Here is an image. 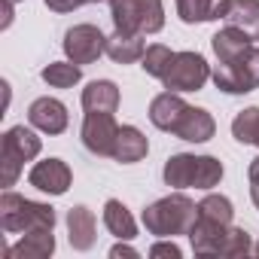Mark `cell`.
Instances as JSON below:
<instances>
[{
	"label": "cell",
	"mask_w": 259,
	"mask_h": 259,
	"mask_svg": "<svg viewBox=\"0 0 259 259\" xmlns=\"http://www.w3.org/2000/svg\"><path fill=\"white\" fill-rule=\"evenodd\" d=\"M198 220V204L180 192L165 195L159 201H153L144 210V226L150 235L159 238H174V235H189L192 223Z\"/></svg>",
	"instance_id": "cell-1"
},
{
	"label": "cell",
	"mask_w": 259,
	"mask_h": 259,
	"mask_svg": "<svg viewBox=\"0 0 259 259\" xmlns=\"http://www.w3.org/2000/svg\"><path fill=\"white\" fill-rule=\"evenodd\" d=\"M165 183L168 186H177V189H186V186H195V189H213L220 180H223V162L213 159V156H189V153H177L165 162V171H162Z\"/></svg>",
	"instance_id": "cell-2"
},
{
	"label": "cell",
	"mask_w": 259,
	"mask_h": 259,
	"mask_svg": "<svg viewBox=\"0 0 259 259\" xmlns=\"http://www.w3.org/2000/svg\"><path fill=\"white\" fill-rule=\"evenodd\" d=\"M0 226H4V232L55 229V210L49 204L22 198L16 192H4V195H0Z\"/></svg>",
	"instance_id": "cell-3"
},
{
	"label": "cell",
	"mask_w": 259,
	"mask_h": 259,
	"mask_svg": "<svg viewBox=\"0 0 259 259\" xmlns=\"http://www.w3.org/2000/svg\"><path fill=\"white\" fill-rule=\"evenodd\" d=\"M110 16L116 31L125 34H156L165 28L162 0H110Z\"/></svg>",
	"instance_id": "cell-4"
},
{
	"label": "cell",
	"mask_w": 259,
	"mask_h": 259,
	"mask_svg": "<svg viewBox=\"0 0 259 259\" xmlns=\"http://www.w3.org/2000/svg\"><path fill=\"white\" fill-rule=\"evenodd\" d=\"M40 153V138L25 125H16L4 135V144H0V183L13 186L22 174V165L31 162Z\"/></svg>",
	"instance_id": "cell-5"
},
{
	"label": "cell",
	"mask_w": 259,
	"mask_h": 259,
	"mask_svg": "<svg viewBox=\"0 0 259 259\" xmlns=\"http://www.w3.org/2000/svg\"><path fill=\"white\" fill-rule=\"evenodd\" d=\"M210 76H213L217 89H223L229 95H244V92L259 89V43H253L235 61H220Z\"/></svg>",
	"instance_id": "cell-6"
},
{
	"label": "cell",
	"mask_w": 259,
	"mask_h": 259,
	"mask_svg": "<svg viewBox=\"0 0 259 259\" xmlns=\"http://www.w3.org/2000/svg\"><path fill=\"white\" fill-rule=\"evenodd\" d=\"M210 79V67L198 52H174L168 73L162 76L168 92H198Z\"/></svg>",
	"instance_id": "cell-7"
},
{
	"label": "cell",
	"mask_w": 259,
	"mask_h": 259,
	"mask_svg": "<svg viewBox=\"0 0 259 259\" xmlns=\"http://www.w3.org/2000/svg\"><path fill=\"white\" fill-rule=\"evenodd\" d=\"M107 52V37L95 25H76L64 34V55L73 64H92L98 55Z\"/></svg>",
	"instance_id": "cell-8"
},
{
	"label": "cell",
	"mask_w": 259,
	"mask_h": 259,
	"mask_svg": "<svg viewBox=\"0 0 259 259\" xmlns=\"http://www.w3.org/2000/svg\"><path fill=\"white\" fill-rule=\"evenodd\" d=\"M116 138H119V125H116L113 113H85L82 144H85L89 153H95V156H113Z\"/></svg>",
	"instance_id": "cell-9"
},
{
	"label": "cell",
	"mask_w": 259,
	"mask_h": 259,
	"mask_svg": "<svg viewBox=\"0 0 259 259\" xmlns=\"http://www.w3.org/2000/svg\"><path fill=\"white\" fill-rule=\"evenodd\" d=\"M70 180H73V174L61 159H43L28 174V183L46 195H64L70 189Z\"/></svg>",
	"instance_id": "cell-10"
},
{
	"label": "cell",
	"mask_w": 259,
	"mask_h": 259,
	"mask_svg": "<svg viewBox=\"0 0 259 259\" xmlns=\"http://www.w3.org/2000/svg\"><path fill=\"white\" fill-rule=\"evenodd\" d=\"M226 235H229V226H226V223L207 220V217H201V213H198V220H195L192 229H189V241H192V250H195L198 256H220Z\"/></svg>",
	"instance_id": "cell-11"
},
{
	"label": "cell",
	"mask_w": 259,
	"mask_h": 259,
	"mask_svg": "<svg viewBox=\"0 0 259 259\" xmlns=\"http://www.w3.org/2000/svg\"><path fill=\"white\" fill-rule=\"evenodd\" d=\"M28 119L43 135H61L67 128V107L55 98H37L28 110Z\"/></svg>",
	"instance_id": "cell-12"
},
{
	"label": "cell",
	"mask_w": 259,
	"mask_h": 259,
	"mask_svg": "<svg viewBox=\"0 0 259 259\" xmlns=\"http://www.w3.org/2000/svg\"><path fill=\"white\" fill-rule=\"evenodd\" d=\"M213 132H217V122H213V116L207 110L186 107L183 119L177 122V128H174L171 135H177L180 141H189V144H204V141L213 138Z\"/></svg>",
	"instance_id": "cell-13"
},
{
	"label": "cell",
	"mask_w": 259,
	"mask_h": 259,
	"mask_svg": "<svg viewBox=\"0 0 259 259\" xmlns=\"http://www.w3.org/2000/svg\"><path fill=\"white\" fill-rule=\"evenodd\" d=\"M55 250V238L52 229H37V232H25L19 244L4 247V259H46Z\"/></svg>",
	"instance_id": "cell-14"
},
{
	"label": "cell",
	"mask_w": 259,
	"mask_h": 259,
	"mask_svg": "<svg viewBox=\"0 0 259 259\" xmlns=\"http://www.w3.org/2000/svg\"><path fill=\"white\" fill-rule=\"evenodd\" d=\"M186 107H189V104H186L177 92H162V95L153 98V104H150V119H153L156 128H162V132H174L177 122H180L183 113H186Z\"/></svg>",
	"instance_id": "cell-15"
},
{
	"label": "cell",
	"mask_w": 259,
	"mask_h": 259,
	"mask_svg": "<svg viewBox=\"0 0 259 259\" xmlns=\"http://www.w3.org/2000/svg\"><path fill=\"white\" fill-rule=\"evenodd\" d=\"M150 153V141L141 135V128L135 125H119V138L113 147V159L122 165H135Z\"/></svg>",
	"instance_id": "cell-16"
},
{
	"label": "cell",
	"mask_w": 259,
	"mask_h": 259,
	"mask_svg": "<svg viewBox=\"0 0 259 259\" xmlns=\"http://www.w3.org/2000/svg\"><path fill=\"white\" fill-rule=\"evenodd\" d=\"M232 0H177V16L186 25L195 22H217L229 16Z\"/></svg>",
	"instance_id": "cell-17"
},
{
	"label": "cell",
	"mask_w": 259,
	"mask_h": 259,
	"mask_svg": "<svg viewBox=\"0 0 259 259\" xmlns=\"http://www.w3.org/2000/svg\"><path fill=\"white\" fill-rule=\"evenodd\" d=\"M253 43H256V40H253L250 34H244L241 28H235V25H229V28H223V31H217V34L210 37L213 55H217L220 61H235V58H241Z\"/></svg>",
	"instance_id": "cell-18"
},
{
	"label": "cell",
	"mask_w": 259,
	"mask_h": 259,
	"mask_svg": "<svg viewBox=\"0 0 259 259\" xmlns=\"http://www.w3.org/2000/svg\"><path fill=\"white\" fill-rule=\"evenodd\" d=\"M82 107L85 113H116L119 107V89L110 79H95L82 89Z\"/></svg>",
	"instance_id": "cell-19"
},
{
	"label": "cell",
	"mask_w": 259,
	"mask_h": 259,
	"mask_svg": "<svg viewBox=\"0 0 259 259\" xmlns=\"http://www.w3.org/2000/svg\"><path fill=\"white\" fill-rule=\"evenodd\" d=\"M67 238L73 250H89L95 244V213L85 204H76L67 210Z\"/></svg>",
	"instance_id": "cell-20"
},
{
	"label": "cell",
	"mask_w": 259,
	"mask_h": 259,
	"mask_svg": "<svg viewBox=\"0 0 259 259\" xmlns=\"http://www.w3.org/2000/svg\"><path fill=\"white\" fill-rule=\"evenodd\" d=\"M144 52H147V46H144V34H125V31H116L113 37H107V55H110L116 64L141 61Z\"/></svg>",
	"instance_id": "cell-21"
},
{
	"label": "cell",
	"mask_w": 259,
	"mask_h": 259,
	"mask_svg": "<svg viewBox=\"0 0 259 259\" xmlns=\"http://www.w3.org/2000/svg\"><path fill=\"white\" fill-rule=\"evenodd\" d=\"M104 226H107L110 235H116L119 241H132V238L138 235L135 217L128 213V207H125L122 201H116V198H110V201L104 204Z\"/></svg>",
	"instance_id": "cell-22"
},
{
	"label": "cell",
	"mask_w": 259,
	"mask_h": 259,
	"mask_svg": "<svg viewBox=\"0 0 259 259\" xmlns=\"http://www.w3.org/2000/svg\"><path fill=\"white\" fill-rule=\"evenodd\" d=\"M226 22L241 28L244 34H250L259 43V0H232Z\"/></svg>",
	"instance_id": "cell-23"
},
{
	"label": "cell",
	"mask_w": 259,
	"mask_h": 259,
	"mask_svg": "<svg viewBox=\"0 0 259 259\" xmlns=\"http://www.w3.org/2000/svg\"><path fill=\"white\" fill-rule=\"evenodd\" d=\"M232 135L238 144H250L259 147V107H247L235 116L232 122Z\"/></svg>",
	"instance_id": "cell-24"
},
{
	"label": "cell",
	"mask_w": 259,
	"mask_h": 259,
	"mask_svg": "<svg viewBox=\"0 0 259 259\" xmlns=\"http://www.w3.org/2000/svg\"><path fill=\"white\" fill-rule=\"evenodd\" d=\"M79 76L82 70L73 61H52L49 67H43V82H49L52 89H70L79 82Z\"/></svg>",
	"instance_id": "cell-25"
},
{
	"label": "cell",
	"mask_w": 259,
	"mask_h": 259,
	"mask_svg": "<svg viewBox=\"0 0 259 259\" xmlns=\"http://www.w3.org/2000/svg\"><path fill=\"white\" fill-rule=\"evenodd\" d=\"M171 58H174V52H171L168 46L156 43V46H147V52H144V58H141V67H144L150 76L162 79V76L168 73V67H171Z\"/></svg>",
	"instance_id": "cell-26"
},
{
	"label": "cell",
	"mask_w": 259,
	"mask_h": 259,
	"mask_svg": "<svg viewBox=\"0 0 259 259\" xmlns=\"http://www.w3.org/2000/svg\"><path fill=\"white\" fill-rule=\"evenodd\" d=\"M198 213H201V217H207V220L226 223V226H232V217H235L232 201H229L226 195H204V198L198 201Z\"/></svg>",
	"instance_id": "cell-27"
},
{
	"label": "cell",
	"mask_w": 259,
	"mask_h": 259,
	"mask_svg": "<svg viewBox=\"0 0 259 259\" xmlns=\"http://www.w3.org/2000/svg\"><path fill=\"white\" fill-rule=\"evenodd\" d=\"M253 247H250V235L244 232V229H232L229 226V235H226V241H223V250H220V256H247Z\"/></svg>",
	"instance_id": "cell-28"
},
{
	"label": "cell",
	"mask_w": 259,
	"mask_h": 259,
	"mask_svg": "<svg viewBox=\"0 0 259 259\" xmlns=\"http://www.w3.org/2000/svg\"><path fill=\"white\" fill-rule=\"evenodd\" d=\"M150 256H153V259H162V256H168V259H180V247H177L174 241H159V244L150 247Z\"/></svg>",
	"instance_id": "cell-29"
},
{
	"label": "cell",
	"mask_w": 259,
	"mask_h": 259,
	"mask_svg": "<svg viewBox=\"0 0 259 259\" xmlns=\"http://www.w3.org/2000/svg\"><path fill=\"white\" fill-rule=\"evenodd\" d=\"M46 7L55 13H73L76 7H82V0H46Z\"/></svg>",
	"instance_id": "cell-30"
},
{
	"label": "cell",
	"mask_w": 259,
	"mask_h": 259,
	"mask_svg": "<svg viewBox=\"0 0 259 259\" xmlns=\"http://www.w3.org/2000/svg\"><path fill=\"white\" fill-rule=\"evenodd\" d=\"M110 256H113V259H119V256H128V259H138V250H135V247H128V244H116V247L110 250Z\"/></svg>",
	"instance_id": "cell-31"
},
{
	"label": "cell",
	"mask_w": 259,
	"mask_h": 259,
	"mask_svg": "<svg viewBox=\"0 0 259 259\" xmlns=\"http://www.w3.org/2000/svg\"><path fill=\"white\" fill-rule=\"evenodd\" d=\"M250 195H253V204L259 207V186H250Z\"/></svg>",
	"instance_id": "cell-32"
},
{
	"label": "cell",
	"mask_w": 259,
	"mask_h": 259,
	"mask_svg": "<svg viewBox=\"0 0 259 259\" xmlns=\"http://www.w3.org/2000/svg\"><path fill=\"white\" fill-rule=\"evenodd\" d=\"M82 4H101V0H82Z\"/></svg>",
	"instance_id": "cell-33"
},
{
	"label": "cell",
	"mask_w": 259,
	"mask_h": 259,
	"mask_svg": "<svg viewBox=\"0 0 259 259\" xmlns=\"http://www.w3.org/2000/svg\"><path fill=\"white\" fill-rule=\"evenodd\" d=\"M253 250H256V256H259V244H256V247H253Z\"/></svg>",
	"instance_id": "cell-34"
},
{
	"label": "cell",
	"mask_w": 259,
	"mask_h": 259,
	"mask_svg": "<svg viewBox=\"0 0 259 259\" xmlns=\"http://www.w3.org/2000/svg\"><path fill=\"white\" fill-rule=\"evenodd\" d=\"M13 4H16V0H13Z\"/></svg>",
	"instance_id": "cell-35"
}]
</instances>
